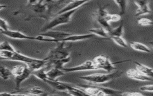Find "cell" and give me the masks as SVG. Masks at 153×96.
<instances>
[{"label": "cell", "mask_w": 153, "mask_h": 96, "mask_svg": "<svg viewBox=\"0 0 153 96\" xmlns=\"http://www.w3.org/2000/svg\"><path fill=\"white\" fill-rule=\"evenodd\" d=\"M123 72L121 71H116L115 72L108 74L95 73L93 74L80 77V79L88 82L91 84L98 85L103 84L113 79L119 78L122 75Z\"/></svg>", "instance_id": "6da1fadb"}, {"label": "cell", "mask_w": 153, "mask_h": 96, "mask_svg": "<svg viewBox=\"0 0 153 96\" xmlns=\"http://www.w3.org/2000/svg\"><path fill=\"white\" fill-rule=\"evenodd\" d=\"M72 45L66 46L65 42L57 43L55 47L50 50L44 59L47 62L62 60L70 57V49Z\"/></svg>", "instance_id": "7a4b0ae2"}, {"label": "cell", "mask_w": 153, "mask_h": 96, "mask_svg": "<svg viewBox=\"0 0 153 96\" xmlns=\"http://www.w3.org/2000/svg\"><path fill=\"white\" fill-rule=\"evenodd\" d=\"M77 10L78 9H76L59 15H56L55 17L50 19L42 27L40 31L41 33H44L48 31H51V29L58 26L69 23L71 20L73 15L77 11Z\"/></svg>", "instance_id": "3957f363"}, {"label": "cell", "mask_w": 153, "mask_h": 96, "mask_svg": "<svg viewBox=\"0 0 153 96\" xmlns=\"http://www.w3.org/2000/svg\"><path fill=\"white\" fill-rule=\"evenodd\" d=\"M35 59L26 56L16 51H0V60L20 62L27 65L33 62Z\"/></svg>", "instance_id": "277c9868"}, {"label": "cell", "mask_w": 153, "mask_h": 96, "mask_svg": "<svg viewBox=\"0 0 153 96\" xmlns=\"http://www.w3.org/2000/svg\"><path fill=\"white\" fill-rule=\"evenodd\" d=\"M92 61L97 69L103 70L108 73H111L113 70L116 69L114 66L115 64L123 63V62L112 63L108 57L103 55H100L95 57Z\"/></svg>", "instance_id": "5b68a950"}, {"label": "cell", "mask_w": 153, "mask_h": 96, "mask_svg": "<svg viewBox=\"0 0 153 96\" xmlns=\"http://www.w3.org/2000/svg\"><path fill=\"white\" fill-rule=\"evenodd\" d=\"M62 70L65 73L85 71L97 70L92 60H88L79 65L75 66L74 67L63 68Z\"/></svg>", "instance_id": "8992f818"}, {"label": "cell", "mask_w": 153, "mask_h": 96, "mask_svg": "<svg viewBox=\"0 0 153 96\" xmlns=\"http://www.w3.org/2000/svg\"><path fill=\"white\" fill-rule=\"evenodd\" d=\"M90 1H72L64 6L61 10L57 12L56 15H59L64 13L68 12L69 11L78 9L83 5L90 2Z\"/></svg>", "instance_id": "52a82bcc"}, {"label": "cell", "mask_w": 153, "mask_h": 96, "mask_svg": "<svg viewBox=\"0 0 153 96\" xmlns=\"http://www.w3.org/2000/svg\"><path fill=\"white\" fill-rule=\"evenodd\" d=\"M0 33L3 34V35L12 39L35 40V36H29L19 31H11L8 29L5 31H1Z\"/></svg>", "instance_id": "ba28073f"}, {"label": "cell", "mask_w": 153, "mask_h": 96, "mask_svg": "<svg viewBox=\"0 0 153 96\" xmlns=\"http://www.w3.org/2000/svg\"><path fill=\"white\" fill-rule=\"evenodd\" d=\"M149 1H134V3L137 6L135 16H143V15L149 14L151 13L149 6Z\"/></svg>", "instance_id": "9c48e42d"}, {"label": "cell", "mask_w": 153, "mask_h": 96, "mask_svg": "<svg viewBox=\"0 0 153 96\" xmlns=\"http://www.w3.org/2000/svg\"><path fill=\"white\" fill-rule=\"evenodd\" d=\"M126 75L129 78L139 81H151L153 78L147 77L139 72L136 69L131 68L126 71Z\"/></svg>", "instance_id": "30bf717a"}, {"label": "cell", "mask_w": 153, "mask_h": 96, "mask_svg": "<svg viewBox=\"0 0 153 96\" xmlns=\"http://www.w3.org/2000/svg\"><path fill=\"white\" fill-rule=\"evenodd\" d=\"M45 82L55 90L63 92H67V89L71 85L69 83L60 81L58 80H52L48 79L45 81Z\"/></svg>", "instance_id": "8fae6325"}, {"label": "cell", "mask_w": 153, "mask_h": 96, "mask_svg": "<svg viewBox=\"0 0 153 96\" xmlns=\"http://www.w3.org/2000/svg\"><path fill=\"white\" fill-rule=\"evenodd\" d=\"M18 93H26L33 96H45L47 94L44 90L38 86H32L30 88H23L18 89Z\"/></svg>", "instance_id": "7c38bea8"}, {"label": "cell", "mask_w": 153, "mask_h": 96, "mask_svg": "<svg viewBox=\"0 0 153 96\" xmlns=\"http://www.w3.org/2000/svg\"><path fill=\"white\" fill-rule=\"evenodd\" d=\"M47 61L43 59H35V60L32 62L30 63H28L26 65L27 67L33 72L35 71L40 69L42 68H45L46 65Z\"/></svg>", "instance_id": "4fadbf2b"}, {"label": "cell", "mask_w": 153, "mask_h": 96, "mask_svg": "<svg viewBox=\"0 0 153 96\" xmlns=\"http://www.w3.org/2000/svg\"><path fill=\"white\" fill-rule=\"evenodd\" d=\"M71 57L62 60H57V61H51L47 62L46 65L45 67H51V68H55L59 69L62 70L64 67V65L70 62Z\"/></svg>", "instance_id": "5bb4252c"}, {"label": "cell", "mask_w": 153, "mask_h": 96, "mask_svg": "<svg viewBox=\"0 0 153 96\" xmlns=\"http://www.w3.org/2000/svg\"><path fill=\"white\" fill-rule=\"evenodd\" d=\"M134 63L136 65V69L139 72L146 76L153 78V70L152 68L148 67L147 66L145 65L138 62H135Z\"/></svg>", "instance_id": "9a60e30c"}, {"label": "cell", "mask_w": 153, "mask_h": 96, "mask_svg": "<svg viewBox=\"0 0 153 96\" xmlns=\"http://www.w3.org/2000/svg\"><path fill=\"white\" fill-rule=\"evenodd\" d=\"M65 73L62 70L59 69L57 68H51L46 72L48 79L52 80H58V78L60 77L65 75Z\"/></svg>", "instance_id": "2e32d148"}, {"label": "cell", "mask_w": 153, "mask_h": 96, "mask_svg": "<svg viewBox=\"0 0 153 96\" xmlns=\"http://www.w3.org/2000/svg\"><path fill=\"white\" fill-rule=\"evenodd\" d=\"M89 32L91 34H93L94 36L97 35L105 39L110 38V36L108 31L102 27H100L99 28H92L90 29Z\"/></svg>", "instance_id": "e0dca14e"}, {"label": "cell", "mask_w": 153, "mask_h": 96, "mask_svg": "<svg viewBox=\"0 0 153 96\" xmlns=\"http://www.w3.org/2000/svg\"><path fill=\"white\" fill-rule=\"evenodd\" d=\"M130 46L133 50L140 52L149 53L151 50L146 45L138 42H131L130 43Z\"/></svg>", "instance_id": "ac0fdd59"}, {"label": "cell", "mask_w": 153, "mask_h": 96, "mask_svg": "<svg viewBox=\"0 0 153 96\" xmlns=\"http://www.w3.org/2000/svg\"><path fill=\"white\" fill-rule=\"evenodd\" d=\"M67 92L72 96H91L85 92L83 90L75 86L71 85L67 89Z\"/></svg>", "instance_id": "d6986e66"}, {"label": "cell", "mask_w": 153, "mask_h": 96, "mask_svg": "<svg viewBox=\"0 0 153 96\" xmlns=\"http://www.w3.org/2000/svg\"><path fill=\"white\" fill-rule=\"evenodd\" d=\"M93 16L95 21H96L97 23L99 24L101 27L106 29L108 32L111 31L112 28L111 27L109 23L104 18L98 16L95 13L94 14Z\"/></svg>", "instance_id": "ffe728a7"}, {"label": "cell", "mask_w": 153, "mask_h": 96, "mask_svg": "<svg viewBox=\"0 0 153 96\" xmlns=\"http://www.w3.org/2000/svg\"><path fill=\"white\" fill-rule=\"evenodd\" d=\"M12 76L11 71L5 66L0 65V77L4 80H7Z\"/></svg>", "instance_id": "44dd1931"}, {"label": "cell", "mask_w": 153, "mask_h": 96, "mask_svg": "<svg viewBox=\"0 0 153 96\" xmlns=\"http://www.w3.org/2000/svg\"><path fill=\"white\" fill-rule=\"evenodd\" d=\"M32 74H33L36 77L43 81L45 82L48 79L46 71H45V68H42L40 69L33 71L32 72Z\"/></svg>", "instance_id": "7402d4cb"}, {"label": "cell", "mask_w": 153, "mask_h": 96, "mask_svg": "<svg viewBox=\"0 0 153 96\" xmlns=\"http://www.w3.org/2000/svg\"><path fill=\"white\" fill-rule=\"evenodd\" d=\"M123 25L121 24L120 26L114 28H111L109 32L110 38L111 36H122L123 34Z\"/></svg>", "instance_id": "603a6c76"}, {"label": "cell", "mask_w": 153, "mask_h": 96, "mask_svg": "<svg viewBox=\"0 0 153 96\" xmlns=\"http://www.w3.org/2000/svg\"><path fill=\"white\" fill-rule=\"evenodd\" d=\"M110 39L119 46L123 48L128 47L127 43L123 38V36H111Z\"/></svg>", "instance_id": "cb8c5ba5"}, {"label": "cell", "mask_w": 153, "mask_h": 96, "mask_svg": "<svg viewBox=\"0 0 153 96\" xmlns=\"http://www.w3.org/2000/svg\"><path fill=\"white\" fill-rule=\"evenodd\" d=\"M114 2L119 7L120 10V15L122 16L124 15L126 12L127 6V1H114Z\"/></svg>", "instance_id": "d4e9b609"}, {"label": "cell", "mask_w": 153, "mask_h": 96, "mask_svg": "<svg viewBox=\"0 0 153 96\" xmlns=\"http://www.w3.org/2000/svg\"><path fill=\"white\" fill-rule=\"evenodd\" d=\"M16 50L13 47L12 45L7 41L0 42V51H15Z\"/></svg>", "instance_id": "484cf974"}, {"label": "cell", "mask_w": 153, "mask_h": 96, "mask_svg": "<svg viewBox=\"0 0 153 96\" xmlns=\"http://www.w3.org/2000/svg\"><path fill=\"white\" fill-rule=\"evenodd\" d=\"M122 18V16L118 14H111L108 13L106 16L105 19L109 23V22H116L119 21Z\"/></svg>", "instance_id": "4316f807"}, {"label": "cell", "mask_w": 153, "mask_h": 96, "mask_svg": "<svg viewBox=\"0 0 153 96\" xmlns=\"http://www.w3.org/2000/svg\"><path fill=\"white\" fill-rule=\"evenodd\" d=\"M138 24L143 27L150 26L153 24V22L149 19L147 18H141L138 20Z\"/></svg>", "instance_id": "83f0119b"}, {"label": "cell", "mask_w": 153, "mask_h": 96, "mask_svg": "<svg viewBox=\"0 0 153 96\" xmlns=\"http://www.w3.org/2000/svg\"><path fill=\"white\" fill-rule=\"evenodd\" d=\"M9 26L7 22L3 18L0 17V31H5L8 30Z\"/></svg>", "instance_id": "f1b7e54d"}, {"label": "cell", "mask_w": 153, "mask_h": 96, "mask_svg": "<svg viewBox=\"0 0 153 96\" xmlns=\"http://www.w3.org/2000/svg\"><path fill=\"white\" fill-rule=\"evenodd\" d=\"M139 89L142 91L153 92V86L152 84H151V85H148L143 86L140 87Z\"/></svg>", "instance_id": "f546056e"}, {"label": "cell", "mask_w": 153, "mask_h": 96, "mask_svg": "<svg viewBox=\"0 0 153 96\" xmlns=\"http://www.w3.org/2000/svg\"><path fill=\"white\" fill-rule=\"evenodd\" d=\"M122 96H145L141 93L135 92H123L120 94Z\"/></svg>", "instance_id": "4dcf8cb0"}, {"label": "cell", "mask_w": 153, "mask_h": 96, "mask_svg": "<svg viewBox=\"0 0 153 96\" xmlns=\"http://www.w3.org/2000/svg\"><path fill=\"white\" fill-rule=\"evenodd\" d=\"M11 96H31V95H26V94H24L23 93H12V95Z\"/></svg>", "instance_id": "1f68e13d"}, {"label": "cell", "mask_w": 153, "mask_h": 96, "mask_svg": "<svg viewBox=\"0 0 153 96\" xmlns=\"http://www.w3.org/2000/svg\"><path fill=\"white\" fill-rule=\"evenodd\" d=\"M12 93L0 92V96H11Z\"/></svg>", "instance_id": "d6a6232c"}, {"label": "cell", "mask_w": 153, "mask_h": 96, "mask_svg": "<svg viewBox=\"0 0 153 96\" xmlns=\"http://www.w3.org/2000/svg\"><path fill=\"white\" fill-rule=\"evenodd\" d=\"M6 7V6L4 4H0V11L1 10H3Z\"/></svg>", "instance_id": "836d02e7"}, {"label": "cell", "mask_w": 153, "mask_h": 96, "mask_svg": "<svg viewBox=\"0 0 153 96\" xmlns=\"http://www.w3.org/2000/svg\"><path fill=\"white\" fill-rule=\"evenodd\" d=\"M45 96H61L60 95H56V94H51V95H49L48 94H47Z\"/></svg>", "instance_id": "e575fe53"}]
</instances>
